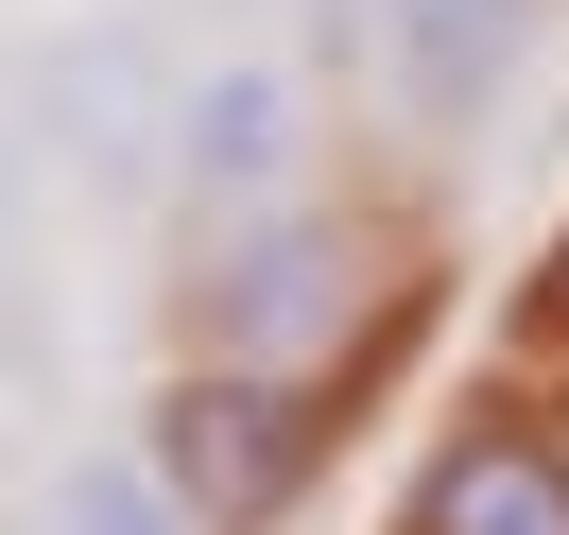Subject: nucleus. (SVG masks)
<instances>
[{
  "label": "nucleus",
  "mask_w": 569,
  "mask_h": 535,
  "mask_svg": "<svg viewBox=\"0 0 569 535\" xmlns=\"http://www.w3.org/2000/svg\"><path fill=\"white\" fill-rule=\"evenodd\" d=\"M36 105H52V139H70V174H87V190H156V174H173L190 87L156 70L139 36H70V52L36 70Z\"/></svg>",
  "instance_id": "20e7f679"
},
{
  "label": "nucleus",
  "mask_w": 569,
  "mask_h": 535,
  "mask_svg": "<svg viewBox=\"0 0 569 535\" xmlns=\"http://www.w3.org/2000/svg\"><path fill=\"white\" fill-rule=\"evenodd\" d=\"M0 259H18V121H0Z\"/></svg>",
  "instance_id": "6e6552de"
},
{
  "label": "nucleus",
  "mask_w": 569,
  "mask_h": 535,
  "mask_svg": "<svg viewBox=\"0 0 569 535\" xmlns=\"http://www.w3.org/2000/svg\"><path fill=\"white\" fill-rule=\"evenodd\" d=\"M311 449H328L311 380H259V363H173L156 415H139V466L190 501V535H259L293 484H311Z\"/></svg>",
  "instance_id": "f03ea898"
},
{
  "label": "nucleus",
  "mask_w": 569,
  "mask_h": 535,
  "mask_svg": "<svg viewBox=\"0 0 569 535\" xmlns=\"http://www.w3.org/2000/svg\"><path fill=\"white\" fill-rule=\"evenodd\" d=\"M552 328H569V242H552Z\"/></svg>",
  "instance_id": "1a4fd4ad"
},
{
  "label": "nucleus",
  "mask_w": 569,
  "mask_h": 535,
  "mask_svg": "<svg viewBox=\"0 0 569 535\" xmlns=\"http://www.w3.org/2000/svg\"><path fill=\"white\" fill-rule=\"evenodd\" d=\"M415 535H569V449H552V432H518V415L449 432L431 484H415Z\"/></svg>",
  "instance_id": "423d86ee"
},
{
  "label": "nucleus",
  "mask_w": 569,
  "mask_h": 535,
  "mask_svg": "<svg viewBox=\"0 0 569 535\" xmlns=\"http://www.w3.org/2000/svg\"><path fill=\"white\" fill-rule=\"evenodd\" d=\"M362 18V52L397 70V105L415 121H483L500 87H518V52L552 36V0H328V36Z\"/></svg>",
  "instance_id": "7ed1b4c3"
},
{
  "label": "nucleus",
  "mask_w": 569,
  "mask_h": 535,
  "mask_svg": "<svg viewBox=\"0 0 569 535\" xmlns=\"http://www.w3.org/2000/svg\"><path fill=\"white\" fill-rule=\"evenodd\" d=\"M36 535H190V501H173V484H156V466H139V449H87V466H70V484H52V501H36Z\"/></svg>",
  "instance_id": "0eeeda50"
},
{
  "label": "nucleus",
  "mask_w": 569,
  "mask_h": 535,
  "mask_svg": "<svg viewBox=\"0 0 569 535\" xmlns=\"http://www.w3.org/2000/svg\"><path fill=\"white\" fill-rule=\"evenodd\" d=\"M346 328H362V242L328 208H242L190 277V363L311 380V363H346Z\"/></svg>",
  "instance_id": "f257e3e1"
},
{
  "label": "nucleus",
  "mask_w": 569,
  "mask_h": 535,
  "mask_svg": "<svg viewBox=\"0 0 569 535\" xmlns=\"http://www.w3.org/2000/svg\"><path fill=\"white\" fill-rule=\"evenodd\" d=\"M293 156H311L293 70H208V87H190V121H173V174L208 190L224 225H242V208H277V190H293Z\"/></svg>",
  "instance_id": "39448f33"
}]
</instances>
